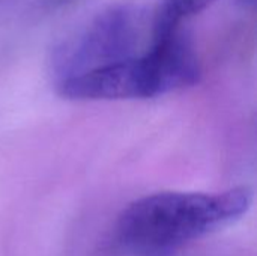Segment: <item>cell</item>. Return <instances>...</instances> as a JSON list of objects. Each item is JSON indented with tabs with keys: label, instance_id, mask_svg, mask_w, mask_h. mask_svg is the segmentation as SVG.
<instances>
[{
	"label": "cell",
	"instance_id": "obj_1",
	"mask_svg": "<svg viewBox=\"0 0 257 256\" xmlns=\"http://www.w3.org/2000/svg\"><path fill=\"white\" fill-rule=\"evenodd\" d=\"M253 202L247 187L217 193L161 192L119 216V241L139 256H172L181 246L242 219Z\"/></svg>",
	"mask_w": 257,
	"mask_h": 256
},
{
	"label": "cell",
	"instance_id": "obj_2",
	"mask_svg": "<svg viewBox=\"0 0 257 256\" xmlns=\"http://www.w3.org/2000/svg\"><path fill=\"white\" fill-rule=\"evenodd\" d=\"M200 62L181 32L152 39L143 56H133L59 81V92L68 100H137L155 98L199 83Z\"/></svg>",
	"mask_w": 257,
	"mask_h": 256
},
{
	"label": "cell",
	"instance_id": "obj_3",
	"mask_svg": "<svg viewBox=\"0 0 257 256\" xmlns=\"http://www.w3.org/2000/svg\"><path fill=\"white\" fill-rule=\"evenodd\" d=\"M145 32V14L134 5H116L60 41L50 66L59 81L136 56Z\"/></svg>",
	"mask_w": 257,
	"mask_h": 256
},
{
	"label": "cell",
	"instance_id": "obj_4",
	"mask_svg": "<svg viewBox=\"0 0 257 256\" xmlns=\"http://www.w3.org/2000/svg\"><path fill=\"white\" fill-rule=\"evenodd\" d=\"M215 0H161L152 18V39L182 30L187 20L209 8Z\"/></svg>",
	"mask_w": 257,
	"mask_h": 256
},
{
	"label": "cell",
	"instance_id": "obj_5",
	"mask_svg": "<svg viewBox=\"0 0 257 256\" xmlns=\"http://www.w3.org/2000/svg\"><path fill=\"white\" fill-rule=\"evenodd\" d=\"M239 3L245 8H253L256 5V0H239Z\"/></svg>",
	"mask_w": 257,
	"mask_h": 256
},
{
	"label": "cell",
	"instance_id": "obj_6",
	"mask_svg": "<svg viewBox=\"0 0 257 256\" xmlns=\"http://www.w3.org/2000/svg\"><path fill=\"white\" fill-rule=\"evenodd\" d=\"M68 2H71V0H51V3H54V5H63V3H68Z\"/></svg>",
	"mask_w": 257,
	"mask_h": 256
}]
</instances>
